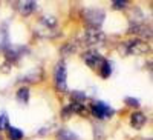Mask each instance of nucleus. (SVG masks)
<instances>
[{"label": "nucleus", "mask_w": 153, "mask_h": 140, "mask_svg": "<svg viewBox=\"0 0 153 140\" xmlns=\"http://www.w3.org/2000/svg\"><path fill=\"white\" fill-rule=\"evenodd\" d=\"M91 112L98 119H106V117H112L115 111H113V108L106 105L104 102L95 100V102H92V105H91Z\"/></svg>", "instance_id": "nucleus-3"}, {"label": "nucleus", "mask_w": 153, "mask_h": 140, "mask_svg": "<svg viewBox=\"0 0 153 140\" xmlns=\"http://www.w3.org/2000/svg\"><path fill=\"white\" fill-rule=\"evenodd\" d=\"M71 97L74 100V103H78V105H83V102L86 100V94L81 93V91H74Z\"/></svg>", "instance_id": "nucleus-18"}, {"label": "nucleus", "mask_w": 153, "mask_h": 140, "mask_svg": "<svg viewBox=\"0 0 153 140\" xmlns=\"http://www.w3.org/2000/svg\"><path fill=\"white\" fill-rule=\"evenodd\" d=\"M75 51V46H72L71 43H68V45H65L61 49H60V53L63 54V56H69V54H72Z\"/></svg>", "instance_id": "nucleus-20"}, {"label": "nucleus", "mask_w": 153, "mask_h": 140, "mask_svg": "<svg viewBox=\"0 0 153 140\" xmlns=\"http://www.w3.org/2000/svg\"><path fill=\"white\" fill-rule=\"evenodd\" d=\"M106 40V34L100 29H95V28H87L86 32H84V42L87 45H101L104 43Z\"/></svg>", "instance_id": "nucleus-5"}, {"label": "nucleus", "mask_w": 153, "mask_h": 140, "mask_svg": "<svg viewBox=\"0 0 153 140\" xmlns=\"http://www.w3.org/2000/svg\"><path fill=\"white\" fill-rule=\"evenodd\" d=\"M43 79V71L38 68V69H34V71H31L29 74H26L25 77H22L20 80H23V82H31V83H35V82H40Z\"/></svg>", "instance_id": "nucleus-11"}, {"label": "nucleus", "mask_w": 153, "mask_h": 140, "mask_svg": "<svg viewBox=\"0 0 153 140\" xmlns=\"http://www.w3.org/2000/svg\"><path fill=\"white\" fill-rule=\"evenodd\" d=\"M17 100L20 102V103H25V105L28 103V100H29V90L26 86L20 88V90L17 91Z\"/></svg>", "instance_id": "nucleus-15"}, {"label": "nucleus", "mask_w": 153, "mask_h": 140, "mask_svg": "<svg viewBox=\"0 0 153 140\" xmlns=\"http://www.w3.org/2000/svg\"><path fill=\"white\" fill-rule=\"evenodd\" d=\"M0 140H2V137H0Z\"/></svg>", "instance_id": "nucleus-24"}, {"label": "nucleus", "mask_w": 153, "mask_h": 140, "mask_svg": "<svg viewBox=\"0 0 153 140\" xmlns=\"http://www.w3.org/2000/svg\"><path fill=\"white\" fill-rule=\"evenodd\" d=\"M126 2H123V0H115L113 2V8H117V9H121V8H126Z\"/></svg>", "instance_id": "nucleus-23"}, {"label": "nucleus", "mask_w": 153, "mask_h": 140, "mask_svg": "<svg viewBox=\"0 0 153 140\" xmlns=\"http://www.w3.org/2000/svg\"><path fill=\"white\" fill-rule=\"evenodd\" d=\"M8 28L5 26V25H2L0 26V51H5L8 48Z\"/></svg>", "instance_id": "nucleus-13"}, {"label": "nucleus", "mask_w": 153, "mask_h": 140, "mask_svg": "<svg viewBox=\"0 0 153 140\" xmlns=\"http://www.w3.org/2000/svg\"><path fill=\"white\" fill-rule=\"evenodd\" d=\"M133 32L141 35V37H147V39L152 37V31H150L149 26H146V25H138V23L132 25V26L129 28V34H133Z\"/></svg>", "instance_id": "nucleus-9"}, {"label": "nucleus", "mask_w": 153, "mask_h": 140, "mask_svg": "<svg viewBox=\"0 0 153 140\" xmlns=\"http://www.w3.org/2000/svg\"><path fill=\"white\" fill-rule=\"evenodd\" d=\"M126 105L138 108L139 106V102H138V99H133V97H126Z\"/></svg>", "instance_id": "nucleus-21"}, {"label": "nucleus", "mask_w": 153, "mask_h": 140, "mask_svg": "<svg viewBox=\"0 0 153 140\" xmlns=\"http://www.w3.org/2000/svg\"><path fill=\"white\" fill-rule=\"evenodd\" d=\"M84 62H86L91 68H95L98 63H103L104 60H103V57H101V54L98 53V51H95V49H89L87 53L84 54Z\"/></svg>", "instance_id": "nucleus-7"}, {"label": "nucleus", "mask_w": 153, "mask_h": 140, "mask_svg": "<svg viewBox=\"0 0 153 140\" xmlns=\"http://www.w3.org/2000/svg\"><path fill=\"white\" fill-rule=\"evenodd\" d=\"M110 74H112V65H110V62H103V63H101V77L107 79Z\"/></svg>", "instance_id": "nucleus-17"}, {"label": "nucleus", "mask_w": 153, "mask_h": 140, "mask_svg": "<svg viewBox=\"0 0 153 140\" xmlns=\"http://www.w3.org/2000/svg\"><path fill=\"white\" fill-rule=\"evenodd\" d=\"M8 137H9V140H20L23 137V132L20 129H17V128L9 126V128H8Z\"/></svg>", "instance_id": "nucleus-16"}, {"label": "nucleus", "mask_w": 153, "mask_h": 140, "mask_svg": "<svg viewBox=\"0 0 153 140\" xmlns=\"http://www.w3.org/2000/svg\"><path fill=\"white\" fill-rule=\"evenodd\" d=\"M55 88L58 91L65 93L68 90V72H66V65L63 62H60L55 66Z\"/></svg>", "instance_id": "nucleus-2"}, {"label": "nucleus", "mask_w": 153, "mask_h": 140, "mask_svg": "<svg viewBox=\"0 0 153 140\" xmlns=\"http://www.w3.org/2000/svg\"><path fill=\"white\" fill-rule=\"evenodd\" d=\"M9 128V119L5 112H0V131Z\"/></svg>", "instance_id": "nucleus-19"}, {"label": "nucleus", "mask_w": 153, "mask_h": 140, "mask_svg": "<svg viewBox=\"0 0 153 140\" xmlns=\"http://www.w3.org/2000/svg\"><path fill=\"white\" fill-rule=\"evenodd\" d=\"M25 54H28V48L26 46H19V45H12L8 46L5 49V56H6V62L8 63H16L20 60V57H23Z\"/></svg>", "instance_id": "nucleus-4"}, {"label": "nucleus", "mask_w": 153, "mask_h": 140, "mask_svg": "<svg viewBox=\"0 0 153 140\" xmlns=\"http://www.w3.org/2000/svg\"><path fill=\"white\" fill-rule=\"evenodd\" d=\"M40 26L43 28H49V29H54L57 26V19L51 14H45L40 20Z\"/></svg>", "instance_id": "nucleus-12"}, {"label": "nucleus", "mask_w": 153, "mask_h": 140, "mask_svg": "<svg viewBox=\"0 0 153 140\" xmlns=\"http://www.w3.org/2000/svg\"><path fill=\"white\" fill-rule=\"evenodd\" d=\"M130 123L133 128H143V126L147 123V117H146V114L141 112V111H136L132 114V117H130Z\"/></svg>", "instance_id": "nucleus-10"}, {"label": "nucleus", "mask_w": 153, "mask_h": 140, "mask_svg": "<svg viewBox=\"0 0 153 140\" xmlns=\"http://www.w3.org/2000/svg\"><path fill=\"white\" fill-rule=\"evenodd\" d=\"M83 17H84L86 23L89 25V28L98 29L101 25H103L106 14H104L103 9H98V8H87V9H84Z\"/></svg>", "instance_id": "nucleus-1"}, {"label": "nucleus", "mask_w": 153, "mask_h": 140, "mask_svg": "<svg viewBox=\"0 0 153 140\" xmlns=\"http://www.w3.org/2000/svg\"><path fill=\"white\" fill-rule=\"evenodd\" d=\"M72 114H74V111H72V106H71V105H69V106H65V108H63V112H61V116L65 117V119L71 117Z\"/></svg>", "instance_id": "nucleus-22"}, {"label": "nucleus", "mask_w": 153, "mask_h": 140, "mask_svg": "<svg viewBox=\"0 0 153 140\" xmlns=\"http://www.w3.org/2000/svg\"><path fill=\"white\" fill-rule=\"evenodd\" d=\"M126 48H127V54H146L150 49L144 40H138V39L130 43H126Z\"/></svg>", "instance_id": "nucleus-6"}, {"label": "nucleus", "mask_w": 153, "mask_h": 140, "mask_svg": "<svg viewBox=\"0 0 153 140\" xmlns=\"http://www.w3.org/2000/svg\"><path fill=\"white\" fill-rule=\"evenodd\" d=\"M17 8H19V12L22 16L28 17V16H31L32 12L37 9V3L34 2V0H26V2H19Z\"/></svg>", "instance_id": "nucleus-8"}, {"label": "nucleus", "mask_w": 153, "mask_h": 140, "mask_svg": "<svg viewBox=\"0 0 153 140\" xmlns=\"http://www.w3.org/2000/svg\"><path fill=\"white\" fill-rule=\"evenodd\" d=\"M57 140H80V137L69 129H61L57 134Z\"/></svg>", "instance_id": "nucleus-14"}]
</instances>
